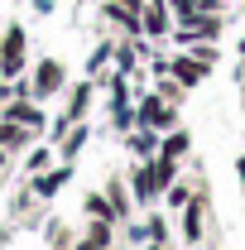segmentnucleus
<instances>
[{"mask_svg":"<svg viewBox=\"0 0 245 250\" xmlns=\"http://www.w3.org/2000/svg\"><path fill=\"white\" fill-rule=\"evenodd\" d=\"M121 5H130V10H144V0H121Z\"/></svg>","mask_w":245,"mask_h":250,"instance_id":"20","label":"nucleus"},{"mask_svg":"<svg viewBox=\"0 0 245 250\" xmlns=\"http://www.w3.org/2000/svg\"><path fill=\"white\" fill-rule=\"evenodd\" d=\"M87 241H92V246H101V250H111V221L96 217L92 226H87Z\"/></svg>","mask_w":245,"mask_h":250,"instance_id":"13","label":"nucleus"},{"mask_svg":"<svg viewBox=\"0 0 245 250\" xmlns=\"http://www.w3.org/2000/svg\"><path fill=\"white\" fill-rule=\"evenodd\" d=\"M72 250H101V246H92V241H87V236H82V241H77V246Z\"/></svg>","mask_w":245,"mask_h":250,"instance_id":"19","label":"nucleus"},{"mask_svg":"<svg viewBox=\"0 0 245 250\" xmlns=\"http://www.w3.org/2000/svg\"><path fill=\"white\" fill-rule=\"evenodd\" d=\"M62 77H67V72H62V62H58V58H43L39 67H34V87H29V96H34V101L53 96V92L62 87Z\"/></svg>","mask_w":245,"mask_h":250,"instance_id":"2","label":"nucleus"},{"mask_svg":"<svg viewBox=\"0 0 245 250\" xmlns=\"http://www.w3.org/2000/svg\"><path fill=\"white\" fill-rule=\"evenodd\" d=\"M154 250H159V246H154Z\"/></svg>","mask_w":245,"mask_h":250,"instance_id":"24","label":"nucleus"},{"mask_svg":"<svg viewBox=\"0 0 245 250\" xmlns=\"http://www.w3.org/2000/svg\"><path fill=\"white\" fill-rule=\"evenodd\" d=\"M202 212H207V192H197V197H187V207H183V236L197 246L202 241Z\"/></svg>","mask_w":245,"mask_h":250,"instance_id":"7","label":"nucleus"},{"mask_svg":"<svg viewBox=\"0 0 245 250\" xmlns=\"http://www.w3.org/2000/svg\"><path fill=\"white\" fill-rule=\"evenodd\" d=\"M130 183H135V197H140V202H154V197L163 192V183H159V173H154V164H144V168H135V178H130Z\"/></svg>","mask_w":245,"mask_h":250,"instance_id":"9","label":"nucleus"},{"mask_svg":"<svg viewBox=\"0 0 245 250\" xmlns=\"http://www.w3.org/2000/svg\"><path fill=\"white\" fill-rule=\"evenodd\" d=\"M140 121L149 125V130H173V125H178V116H173V106H168L163 96L154 92V96H144V101H140Z\"/></svg>","mask_w":245,"mask_h":250,"instance_id":"3","label":"nucleus"},{"mask_svg":"<svg viewBox=\"0 0 245 250\" xmlns=\"http://www.w3.org/2000/svg\"><path fill=\"white\" fill-rule=\"evenodd\" d=\"M5 159H10V149H0V168H5Z\"/></svg>","mask_w":245,"mask_h":250,"instance_id":"22","label":"nucleus"},{"mask_svg":"<svg viewBox=\"0 0 245 250\" xmlns=\"http://www.w3.org/2000/svg\"><path fill=\"white\" fill-rule=\"evenodd\" d=\"M24 53H29V34L20 29V24H10V29L0 34V72H5V77H20Z\"/></svg>","mask_w":245,"mask_h":250,"instance_id":"1","label":"nucleus"},{"mask_svg":"<svg viewBox=\"0 0 245 250\" xmlns=\"http://www.w3.org/2000/svg\"><path fill=\"white\" fill-rule=\"evenodd\" d=\"M82 207H87V217H101V221H111V217H116L111 197H101V192H87V202H82Z\"/></svg>","mask_w":245,"mask_h":250,"instance_id":"11","label":"nucleus"},{"mask_svg":"<svg viewBox=\"0 0 245 250\" xmlns=\"http://www.w3.org/2000/svg\"><path fill=\"white\" fill-rule=\"evenodd\" d=\"M163 192H168V207H187V192H192V188L187 183H168Z\"/></svg>","mask_w":245,"mask_h":250,"instance_id":"16","label":"nucleus"},{"mask_svg":"<svg viewBox=\"0 0 245 250\" xmlns=\"http://www.w3.org/2000/svg\"><path fill=\"white\" fill-rule=\"evenodd\" d=\"M48 159H53V149H34V154H29V173H39Z\"/></svg>","mask_w":245,"mask_h":250,"instance_id":"18","label":"nucleus"},{"mask_svg":"<svg viewBox=\"0 0 245 250\" xmlns=\"http://www.w3.org/2000/svg\"><path fill=\"white\" fill-rule=\"evenodd\" d=\"M106 197H111V207H116V217H121V212H125V188H121V178L106 183Z\"/></svg>","mask_w":245,"mask_h":250,"instance_id":"15","label":"nucleus"},{"mask_svg":"<svg viewBox=\"0 0 245 250\" xmlns=\"http://www.w3.org/2000/svg\"><path fill=\"white\" fill-rule=\"evenodd\" d=\"M159 154H173V159H183V154H187V135H183V130H173V135H163V145H159Z\"/></svg>","mask_w":245,"mask_h":250,"instance_id":"12","label":"nucleus"},{"mask_svg":"<svg viewBox=\"0 0 245 250\" xmlns=\"http://www.w3.org/2000/svg\"><path fill=\"white\" fill-rule=\"evenodd\" d=\"M140 34H144V39H163V34H168V0H144V10H140Z\"/></svg>","mask_w":245,"mask_h":250,"instance_id":"4","label":"nucleus"},{"mask_svg":"<svg viewBox=\"0 0 245 250\" xmlns=\"http://www.w3.org/2000/svg\"><path fill=\"white\" fill-rule=\"evenodd\" d=\"M29 140H34V130H29V125L5 121V116H0V149H10V154H15V149H29Z\"/></svg>","mask_w":245,"mask_h":250,"instance_id":"8","label":"nucleus"},{"mask_svg":"<svg viewBox=\"0 0 245 250\" xmlns=\"http://www.w3.org/2000/svg\"><path fill=\"white\" fill-rule=\"evenodd\" d=\"M159 96H163L168 106H178V101H183V82H168V77H163V82H159Z\"/></svg>","mask_w":245,"mask_h":250,"instance_id":"14","label":"nucleus"},{"mask_svg":"<svg viewBox=\"0 0 245 250\" xmlns=\"http://www.w3.org/2000/svg\"><path fill=\"white\" fill-rule=\"evenodd\" d=\"M67 173H72L67 164H62L58 173H39V178H34V197H53V192H58V188L67 183Z\"/></svg>","mask_w":245,"mask_h":250,"instance_id":"10","label":"nucleus"},{"mask_svg":"<svg viewBox=\"0 0 245 250\" xmlns=\"http://www.w3.org/2000/svg\"><path fill=\"white\" fill-rule=\"evenodd\" d=\"M236 173H241V183H245V159H236Z\"/></svg>","mask_w":245,"mask_h":250,"instance_id":"21","label":"nucleus"},{"mask_svg":"<svg viewBox=\"0 0 245 250\" xmlns=\"http://www.w3.org/2000/svg\"><path fill=\"white\" fill-rule=\"evenodd\" d=\"M82 140H87V130H72V135L62 140V159H77V149H82Z\"/></svg>","mask_w":245,"mask_h":250,"instance_id":"17","label":"nucleus"},{"mask_svg":"<svg viewBox=\"0 0 245 250\" xmlns=\"http://www.w3.org/2000/svg\"><path fill=\"white\" fill-rule=\"evenodd\" d=\"M241 62H245V39H241Z\"/></svg>","mask_w":245,"mask_h":250,"instance_id":"23","label":"nucleus"},{"mask_svg":"<svg viewBox=\"0 0 245 250\" xmlns=\"http://www.w3.org/2000/svg\"><path fill=\"white\" fill-rule=\"evenodd\" d=\"M0 116H5V121H20V125H29L34 135L43 130V121H48V116L39 111V101H10V106H5Z\"/></svg>","mask_w":245,"mask_h":250,"instance_id":"5","label":"nucleus"},{"mask_svg":"<svg viewBox=\"0 0 245 250\" xmlns=\"http://www.w3.org/2000/svg\"><path fill=\"white\" fill-rule=\"evenodd\" d=\"M168 72H173V77H178L183 87H197V82H202V77H207L212 67H207L202 58H192V53H183V58H173V62H168Z\"/></svg>","mask_w":245,"mask_h":250,"instance_id":"6","label":"nucleus"}]
</instances>
